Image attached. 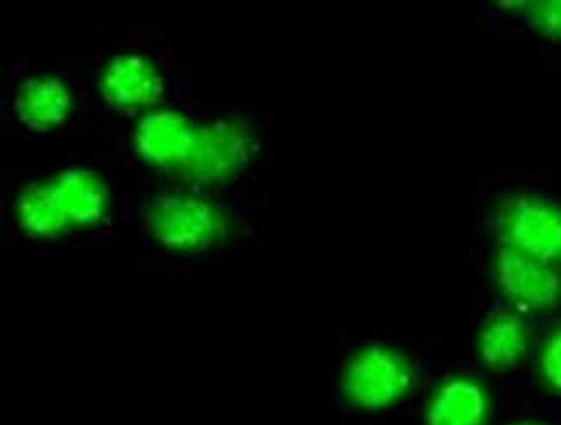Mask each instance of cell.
Returning <instances> with one entry per match:
<instances>
[{
    "mask_svg": "<svg viewBox=\"0 0 561 425\" xmlns=\"http://www.w3.org/2000/svg\"><path fill=\"white\" fill-rule=\"evenodd\" d=\"M411 370L403 358L386 349H375L362 356L350 370L347 394L356 405L383 409L407 393Z\"/></svg>",
    "mask_w": 561,
    "mask_h": 425,
    "instance_id": "1",
    "label": "cell"
},
{
    "mask_svg": "<svg viewBox=\"0 0 561 425\" xmlns=\"http://www.w3.org/2000/svg\"><path fill=\"white\" fill-rule=\"evenodd\" d=\"M512 250L551 265L561 262V211L548 200L522 199L508 218Z\"/></svg>",
    "mask_w": 561,
    "mask_h": 425,
    "instance_id": "2",
    "label": "cell"
},
{
    "mask_svg": "<svg viewBox=\"0 0 561 425\" xmlns=\"http://www.w3.org/2000/svg\"><path fill=\"white\" fill-rule=\"evenodd\" d=\"M497 280L513 303L525 310L553 307L561 295V278L551 265L527 259L512 248L497 256Z\"/></svg>",
    "mask_w": 561,
    "mask_h": 425,
    "instance_id": "3",
    "label": "cell"
},
{
    "mask_svg": "<svg viewBox=\"0 0 561 425\" xmlns=\"http://www.w3.org/2000/svg\"><path fill=\"white\" fill-rule=\"evenodd\" d=\"M485 397L470 380H453L440 389L427 412V425H482Z\"/></svg>",
    "mask_w": 561,
    "mask_h": 425,
    "instance_id": "4",
    "label": "cell"
},
{
    "mask_svg": "<svg viewBox=\"0 0 561 425\" xmlns=\"http://www.w3.org/2000/svg\"><path fill=\"white\" fill-rule=\"evenodd\" d=\"M527 352V331L518 317L503 313L492 319L480 335V355L497 368L517 365Z\"/></svg>",
    "mask_w": 561,
    "mask_h": 425,
    "instance_id": "5",
    "label": "cell"
},
{
    "mask_svg": "<svg viewBox=\"0 0 561 425\" xmlns=\"http://www.w3.org/2000/svg\"><path fill=\"white\" fill-rule=\"evenodd\" d=\"M530 11V20L536 23L546 35L561 41V2H537Z\"/></svg>",
    "mask_w": 561,
    "mask_h": 425,
    "instance_id": "6",
    "label": "cell"
},
{
    "mask_svg": "<svg viewBox=\"0 0 561 425\" xmlns=\"http://www.w3.org/2000/svg\"><path fill=\"white\" fill-rule=\"evenodd\" d=\"M542 368H545L546 379L553 388L561 391V331L549 340L542 356Z\"/></svg>",
    "mask_w": 561,
    "mask_h": 425,
    "instance_id": "7",
    "label": "cell"
},
{
    "mask_svg": "<svg viewBox=\"0 0 561 425\" xmlns=\"http://www.w3.org/2000/svg\"><path fill=\"white\" fill-rule=\"evenodd\" d=\"M515 425H539V424H534V422H520V424H515Z\"/></svg>",
    "mask_w": 561,
    "mask_h": 425,
    "instance_id": "8",
    "label": "cell"
}]
</instances>
